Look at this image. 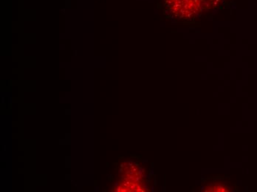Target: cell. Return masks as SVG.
<instances>
[{
  "label": "cell",
  "instance_id": "6da1fadb",
  "mask_svg": "<svg viewBox=\"0 0 257 192\" xmlns=\"http://www.w3.org/2000/svg\"><path fill=\"white\" fill-rule=\"evenodd\" d=\"M227 0H165V7L172 17L192 20L217 9Z\"/></svg>",
  "mask_w": 257,
  "mask_h": 192
}]
</instances>
